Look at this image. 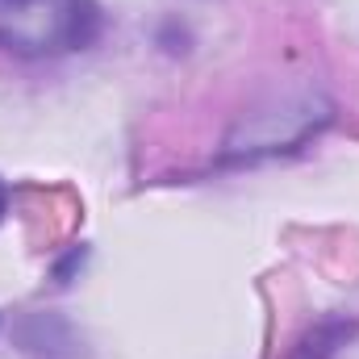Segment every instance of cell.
I'll return each mask as SVG.
<instances>
[{"mask_svg":"<svg viewBox=\"0 0 359 359\" xmlns=\"http://www.w3.org/2000/svg\"><path fill=\"white\" fill-rule=\"evenodd\" d=\"M96 0H0V50L55 59L96 42Z\"/></svg>","mask_w":359,"mask_h":359,"instance_id":"6da1fadb","label":"cell"},{"mask_svg":"<svg viewBox=\"0 0 359 359\" xmlns=\"http://www.w3.org/2000/svg\"><path fill=\"white\" fill-rule=\"evenodd\" d=\"M351 330H355V322H347V318H322L288 347V359H334L339 347L351 339Z\"/></svg>","mask_w":359,"mask_h":359,"instance_id":"7a4b0ae2","label":"cell"},{"mask_svg":"<svg viewBox=\"0 0 359 359\" xmlns=\"http://www.w3.org/2000/svg\"><path fill=\"white\" fill-rule=\"evenodd\" d=\"M4 213H8V188H4V180H0V222H4Z\"/></svg>","mask_w":359,"mask_h":359,"instance_id":"3957f363","label":"cell"}]
</instances>
